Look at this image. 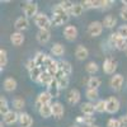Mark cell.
<instances>
[{"mask_svg":"<svg viewBox=\"0 0 127 127\" xmlns=\"http://www.w3.org/2000/svg\"><path fill=\"white\" fill-rule=\"evenodd\" d=\"M9 111H10V109H9V103H8L6 98L1 95V97H0V114L4 117V116H5Z\"/></svg>","mask_w":127,"mask_h":127,"instance_id":"34","label":"cell"},{"mask_svg":"<svg viewBox=\"0 0 127 127\" xmlns=\"http://www.w3.org/2000/svg\"><path fill=\"white\" fill-rule=\"evenodd\" d=\"M33 59H34L36 65L38 67H42V66H45V62H46V59H47V54H45L43 51H38L37 54L33 56Z\"/></svg>","mask_w":127,"mask_h":127,"instance_id":"26","label":"cell"},{"mask_svg":"<svg viewBox=\"0 0 127 127\" xmlns=\"http://www.w3.org/2000/svg\"><path fill=\"white\" fill-rule=\"evenodd\" d=\"M20 127H32L33 125V118L31 117V114L27 112L19 113V121H18Z\"/></svg>","mask_w":127,"mask_h":127,"instance_id":"15","label":"cell"},{"mask_svg":"<svg viewBox=\"0 0 127 127\" xmlns=\"http://www.w3.org/2000/svg\"><path fill=\"white\" fill-rule=\"evenodd\" d=\"M61 6H62V9L65 10V12H67V13H70V10L72 9V6L75 5V3H72V1H70V0H65V1H61V3H59Z\"/></svg>","mask_w":127,"mask_h":127,"instance_id":"41","label":"cell"},{"mask_svg":"<svg viewBox=\"0 0 127 127\" xmlns=\"http://www.w3.org/2000/svg\"><path fill=\"white\" fill-rule=\"evenodd\" d=\"M51 100H52V97L50 95V93H48L47 90L41 92V93L38 94L37 99H36V108H37V109H39V108L42 107V105L52 104V103H51Z\"/></svg>","mask_w":127,"mask_h":127,"instance_id":"8","label":"cell"},{"mask_svg":"<svg viewBox=\"0 0 127 127\" xmlns=\"http://www.w3.org/2000/svg\"><path fill=\"white\" fill-rule=\"evenodd\" d=\"M83 12H84V6H83L81 3H80V4H75V5H74L69 14L72 15V17H80V15L83 14Z\"/></svg>","mask_w":127,"mask_h":127,"instance_id":"39","label":"cell"},{"mask_svg":"<svg viewBox=\"0 0 127 127\" xmlns=\"http://www.w3.org/2000/svg\"><path fill=\"white\" fill-rule=\"evenodd\" d=\"M36 38L38 41V43L45 45V43H47V42L50 41V38H51V32L47 31V29H38L37 34H36Z\"/></svg>","mask_w":127,"mask_h":127,"instance_id":"18","label":"cell"},{"mask_svg":"<svg viewBox=\"0 0 127 127\" xmlns=\"http://www.w3.org/2000/svg\"><path fill=\"white\" fill-rule=\"evenodd\" d=\"M98 70H99V66H98V64L95 61H89L85 65V71L88 74H90V75H94Z\"/></svg>","mask_w":127,"mask_h":127,"instance_id":"36","label":"cell"},{"mask_svg":"<svg viewBox=\"0 0 127 127\" xmlns=\"http://www.w3.org/2000/svg\"><path fill=\"white\" fill-rule=\"evenodd\" d=\"M8 64V52L5 48H0V70H4Z\"/></svg>","mask_w":127,"mask_h":127,"instance_id":"37","label":"cell"},{"mask_svg":"<svg viewBox=\"0 0 127 127\" xmlns=\"http://www.w3.org/2000/svg\"><path fill=\"white\" fill-rule=\"evenodd\" d=\"M102 67H103V71L105 74H108V75H114L116 70H117V67H118V62L114 57H107L103 61Z\"/></svg>","mask_w":127,"mask_h":127,"instance_id":"3","label":"cell"},{"mask_svg":"<svg viewBox=\"0 0 127 127\" xmlns=\"http://www.w3.org/2000/svg\"><path fill=\"white\" fill-rule=\"evenodd\" d=\"M55 79H56V81H57V84H59L60 89H66V88L69 87V83H70L69 76H67V75H65L64 72H61L60 70H59V72L56 74Z\"/></svg>","mask_w":127,"mask_h":127,"instance_id":"17","label":"cell"},{"mask_svg":"<svg viewBox=\"0 0 127 127\" xmlns=\"http://www.w3.org/2000/svg\"><path fill=\"white\" fill-rule=\"evenodd\" d=\"M18 121H19V113L17 111H9L3 117V122L5 125H14Z\"/></svg>","mask_w":127,"mask_h":127,"instance_id":"16","label":"cell"},{"mask_svg":"<svg viewBox=\"0 0 127 127\" xmlns=\"http://www.w3.org/2000/svg\"><path fill=\"white\" fill-rule=\"evenodd\" d=\"M4 125H5V123H4L3 121H1V122H0V127H4Z\"/></svg>","mask_w":127,"mask_h":127,"instance_id":"49","label":"cell"},{"mask_svg":"<svg viewBox=\"0 0 127 127\" xmlns=\"http://www.w3.org/2000/svg\"><path fill=\"white\" fill-rule=\"evenodd\" d=\"M114 4L113 0H85L81 1L84 9H104Z\"/></svg>","mask_w":127,"mask_h":127,"instance_id":"1","label":"cell"},{"mask_svg":"<svg viewBox=\"0 0 127 127\" xmlns=\"http://www.w3.org/2000/svg\"><path fill=\"white\" fill-rule=\"evenodd\" d=\"M102 23H103V27H105V28H113L116 24H117V18H116L113 14H109L107 17H104Z\"/></svg>","mask_w":127,"mask_h":127,"instance_id":"27","label":"cell"},{"mask_svg":"<svg viewBox=\"0 0 127 127\" xmlns=\"http://www.w3.org/2000/svg\"><path fill=\"white\" fill-rule=\"evenodd\" d=\"M71 127H78V126H71Z\"/></svg>","mask_w":127,"mask_h":127,"instance_id":"51","label":"cell"},{"mask_svg":"<svg viewBox=\"0 0 127 127\" xmlns=\"http://www.w3.org/2000/svg\"><path fill=\"white\" fill-rule=\"evenodd\" d=\"M64 113H65V108H64V105L60 102L52 103V116H54L55 118H57V120L62 118Z\"/></svg>","mask_w":127,"mask_h":127,"instance_id":"19","label":"cell"},{"mask_svg":"<svg viewBox=\"0 0 127 127\" xmlns=\"http://www.w3.org/2000/svg\"><path fill=\"white\" fill-rule=\"evenodd\" d=\"M107 127H121L118 118H109L107 121Z\"/></svg>","mask_w":127,"mask_h":127,"instance_id":"44","label":"cell"},{"mask_svg":"<svg viewBox=\"0 0 127 127\" xmlns=\"http://www.w3.org/2000/svg\"><path fill=\"white\" fill-rule=\"evenodd\" d=\"M90 127H100V126H98V125H94V126H90Z\"/></svg>","mask_w":127,"mask_h":127,"instance_id":"50","label":"cell"},{"mask_svg":"<svg viewBox=\"0 0 127 127\" xmlns=\"http://www.w3.org/2000/svg\"><path fill=\"white\" fill-rule=\"evenodd\" d=\"M59 70L61 72H64L65 75L70 76L71 75V71H72V66L69 61H65V60H60L59 61Z\"/></svg>","mask_w":127,"mask_h":127,"instance_id":"23","label":"cell"},{"mask_svg":"<svg viewBox=\"0 0 127 127\" xmlns=\"http://www.w3.org/2000/svg\"><path fill=\"white\" fill-rule=\"evenodd\" d=\"M24 41H26V38L22 32H14V33L10 34V42L13 43V46H17V47L22 46L24 43Z\"/></svg>","mask_w":127,"mask_h":127,"instance_id":"20","label":"cell"},{"mask_svg":"<svg viewBox=\"0 0 127 127\" xmlns=\"http://www.w3.org/2000/svg\"><path fill=\"white\" fill-rule=\"evenodd\" d=\"M34 24L38 27V29L50 31V28L52 27V19L45 13H38L34 18Z\"/></svg>","mask_w":127,"mask_h":127,"instance_id":"2","label":"cell"},{"mask_svg":"<svg viewBox=\"0 0 127 127\" xmlns=\"http://www.w3.org/2000/svg\"><path fill=\"white\" fill-rule=\"evenodd\" d=\"M50 52H51L52 56L60 57V56H62L64 54H65V47H64V45L60 43V42H56V43H54V45L51 46Z\"/></svg>","mask_w":127,"mask_h":127,"instance_id":"21","label":"cell"},{"mask_svg":"<svg viewBox=\"0 0 127 127\" xmlns=\"http://www.w3.org/2000/svg\"><path fill=\"white\" fill-rule=\"evenodd\" d=\"M52 26L55 27H59V26H64L69 22L70 19V14L67 12H64V13H59V14H55L52 15Z\"/></svg>","mask_w":127,"mask_h":127,"instance_id":"7","label":"cell"},{"mask_svg":"<svg viewBox=\"0 0 127 127\" xmlns=\"http://www.w3.org/2000/svg\"><path fill=\"white\" fill-rule=\"evenodd\" d=\"M28 27H29V20L24 15L17 18V20L14 22V28H15L17 32H22V33H23V31L28 29Z\"/></svg>","mask_w":127,"mask_h":127,"instance_id":"12","label":"cell"},{"mask_svg":"<svg viewBox=\"0 0 127 127\" xmlns=\"http://www.w3.org/2000/svg\"><path fill=\"white\" fill-rule=\"evenodd\" d=\"M114 48L116 50H118V51H127V39L125 38H118V41L116 42V45H114Z\"/></svg>","mask_w":127,"mask_h":127,"instance_id":"40","label":"cell"},{"mask_svg":"<svg viewBox=\"0 0 127 127\" xmlns=\"http://www.w3.org/2000/svg\"><path fill=\"white\" fill-rule=\"evenodd\" d=\"M80 98H81V94L78 89H71L69 90L67 95H66V99H67V103L71 104V105H75L80 102Z\"/></svg>","mask_w":127,"mask_h":127,"instance_id":"13","label":"cell"},{"mask_svg":"<svg viewBox=\"0 0 127 127\" xmlns=\"http://www.w3.org/2000/svg\"><path fill=\"white\" fill-rule=\"evenodd\" d=\"M120 108H121V103L116 97H109L107 99V111H105L107 113L114 114L120 111Z\"/></svg>","mask_w":127,"mask_h":127,"instance_id":"10","label":"cell"},{"mask_svg":"<svg viewBox=\"0 0 127 127\" xmlns=\"http://www.w3.org/2000/svg\"><path fill=\"white\" fill-rule=\"evenodd\" d=\"M26 107V100L20 97H15L13 99V108L14 111H23V108Z\"/></svg>","mask_w":127,"mask_h":127,"instance_id":"33","label":"cell"},{"mask_svg":"<svg viewBox=\"0 0 127 127\" xmlns=\"http://www.w3.org/2000/svg\"><path fill=\"white\" fill-rule=\"evenodd\" d=\"M123 83H125L123 75H121V74H114L109 80V85L114 92H120L123 87Z\"/></svg>","mask_w":127,"mask_h":127,"instance_id":"9","label":"cell"},{"mask_svg":"<svg viewBox=\"0 0 127 127\" xmlns=\"http://www.w3.org/2000/svg\"><path fill=\"white\" fill-rule=\"evenodd\" d=\"M22 9H23L24 17H27V18L34 19L36 15L38 14V5H37V3H33V1H26L22 5Z\"/></svg>","mask_w":127,"mask_h":127,"instance_id":"4","label":"cell"},{"mask_svg":"<svg viewBox=\"0 0 127 127\" xmlns=\"http://www.w3.org/2000/svg\"><path fill=\"white\" fill-rule=\"evenodd\" d=\"M85 97L89 102H94V100H99V92L97 89H87L85 92Z\"/></svg>","mask_w":127,"mask_h":127,"instance_id":"31","label":"cell"},{"mask_svg":"<svg viewBox=\"0 0 127 127\" xmlns=\"http://www.w3.org/2000/svg\"><path fill=\"white\" fill-rule=\"evenodd\" d=\"M80 112L85 116V117H92L95 112V105L92 102H85L80 104Z\"/></svg>","mask_w":127,"mask_h":127,"instance_id":"14","label":"cell"},{"mask_svg":"<svg viewBox=\"0 0 127 127\" xmlns=\"http://www.w3.org/2000/svg\"><path fill=\"white\" fill-rule=\"evenodd\" d=\"M120 120V123H121V127H127V114H123L118 118Z\"/></svg>","mask_w":127,"mask_h":127,"instance_id":"47","label":"cell"},{"mask_svg":"<svg viewBox=\"0 0 127 127\" xmlns=\"http://www.w3.org/2000/svg\"><path fill=\"white\" fill-rule=\"evenodd\" d=\"M75 56L78 60L80 61H84L88 56H89V50L85 47V46H83V45H79L75 50Z\"/></svg>","mask_w":127,"mask_h":127,"instance_id":"22","label":"cell"},{"mask_svg":"<svg viewBox=\"0 0 127 127\" xmlns=\"http://www.w3.org/2000/svg\"><path fill=\"white\" fill-rule=\"evenodd\" d=\"M126 55H127V51H126Z\"/></svg>","mask_w":127,"mask_h":127,"instance_id":"52","label":"cell"},{"mask_svg":"<svg viewBox=\"0 0 127 127\" xmlns=\"http://www.w3.org/2000/svg\"><path fill=\"white\" fill-rule=\"evenodd\" d=\"M117 33L120 34L121 38L127 39V24H122V26H120L118 29H117Z\"/></svg>","mask_w":127,"mask_h":127,"instance_id":"42","label":"cell"},{"mask_svg":"<svg viewBox=\"0 0 127 127\" xmlns=\"http://www.w3.org/2000/svg\"><path fill=\"white\" fill-rule=\"evenodd\" d=\"M26 66H27L28 71H31V70H33L34 67H37L36 62H34V59H29V60L27 61V64H26Z\"/></svg>","mask_w":127,"mask_h":127,"instance_id":"45","label":"cell"},{"mask_svg":"<svg viewBox=\"0 0 127 127\" xmlns=\"http://www.w3.org/2000/svg\"><path fill=\"white\" fill-rule=\"evenodd\" d=\"M17 80L14 79V78H6L5 80H4V83H3V87H4V90L5 92H14L15 89H17Z\"/></svg>","mask_w":127,"mask_h":127,"instance_id":"24","label":"cell"},{"mask_svg":"<svg viewBox=\"0 0 127 127\" xmlns=\"http://www.w3.org/2000/svg\"><path fill=\"white\" fill-rule=\"evenodd\" d=\"M88 34L90 37H98L102 34V32H103V23L99 22V20H94V22H92L89 26H88Z\"/></svg>","mask_w":127,"mask_h":127,"instance_id":"6","label":"cell"},{"mask_svg":"<svg viewBox=\"0 0 127 127\" xmlns=\"http://www.w3.org/2000/svg\"><path fill=\"white\" fill-rule=\"evenodd\" d=\"M38 113L41 114V117H43V118H50L51 116H52V104L42 105V107L38 109Z\"/></svg>","mask_w":127,"mask_h":127,"instance_id":"29","label":"cell"},{"mask_svg":"<svg viewBox=\"0 0 127 127\" xmlns=\"http://www.w3.org/2000/svg\"><path fill=\"white\" fill-rule=\"evenodd\" d=\"M42 67H34L33 70H31L29 71V78H31V80H33V81H36V83H39V78H41V75H42Z\"/></svg>","mask_w":127,"mask_h":127,"instance_id":"32","label":"cell"},{"mask_svg":"<svg viewBox=\"0 0 127 127\" xmlns=\"http://www.w3.org/2000/svg\"><path fill=\"white\" fill-rule=\"evenodd\" d=\"M45 70L55 78L56 74L59 72V61L54 60L52 56L47 55V59H46V62H45Z\"/></svg>","mask_w":127,"mask_h":127,"instance_id":"5","label":"cell"},{"mask_svg":"<svg viewBox=\"0 0 127 127\" xmlns=\"http://www.w3.org/2000/svg\"><path fill=\"white\" fill-rule=\"evenodd\" d=\"M120 15H121V18L125 20V22H127V6H122V8H121Z\"/></svg>","mask_w":127,"mask_h":127,"instance_id":"46","label":"cell"},{"mask_svg":"<svg viewBox=\"0 0 127 127\" xmlns=\"http://www.w3.org/2000/svg\"><path fill=\"white\" fill-rule=\"evenodd\" d=\"M100 84H102V81H100V79L98 76H90L88 79V81H87L88 89H97L98 90V88L100 87Z\"/></svg>","mask_w":127,"mask_h":127,"instance_id":"30","label":"cell"},{"mask_svg":"<svg viewBox=\"0 0 127 127\" xmlns=\"http://www.w3.org/2000/svg\"><path fill=\"white\" fill-rule=\"evenodd\" d=\"M118 38H120V34L117 33V32L111 33V34H109V38H108V43H109L112 47H114V45H116V42L118 41Z\"/></svg>","mask_w":127,"mask_h":127,"instance_id":"43","label":"cell"},{"mask_svg":"<svg viewBox=\"0 0 127 127\" xmlns=\"http://www.w3.org/2000/svg\"><path fill=\"white\" fill-rule=\"evenodd\" d=\"M122 4H123V6H127V1H126V0H122V1H121Z\"/></svg>","mask_w":127,"mask_h":127,"instance_id":"48","label":"cell"},{"mask_svg":"<svg viewBox=\"0 0 127 127\" xmlns=\"http://www.w3.org/2000/svg\"><path fill=\"white\" fill-rule=\"evenodd\" d=\"M60 87H59V84L56 81V79H54V81H52L50 85L47 87V92L50 93V95L52 98H57L59 95H60Z\"/></svg>","mask_w":127,"mask_h":127,"instance_id":"25","label":"cell"},{"mask_svg":"<svg viewBox=\"0 0 127 127\" xmlns=\"http://www.w3.org/2000/svg\"><path fill=\"white\" fill-rule=\"evenodd\" d=\"M76 122L78 123H83V125H87L88 127H90V126H94L95 118L94 117H85V116H79V117H76Z\"/></svg>","mask_w":127,"mask_h":127,"instance_id":"35","label":"cell"},{"mask_svg":"<svg viewBox=\"0 0 127 127\" xmlns=\"http://www.w3.org/2000/svg\"><path fill=\"white\" fill-rule=\"evenodd\" d=\"M95 105V112H98V113H103L107 111V99H99L97 103L94 104Z\"/></svg>","mask_w":127,"mask_h":127,"instance_id":"38","label":"cell"},{"mask_svg":"<svg viewBox=\"0 0 127 127\" xmlns=\"http://www.w3.org/2000/svg\"><path fill=\"white\" fill-rule=\"evenodd\" d=\"M64 37H65L69 42L75 41L78 37V28L75 26H66L64 28Z\"/></svg>","mask_w":127,"mask_h":127,"instance_id":"11","label":"cell"},{"mask_svg":"<svg viewBox=\"0 0 127 127\" xmlns=\"http://www.w3.org/2000/svg\"><path fill=\"white\" fill-rule=\"evenodd\" d=\"M54 79H55V78L45 70L43 72H42L41 78H39V84H42V85H45V87H48L50 84H51L52 81H54Z\"/></svg>","mask_w":127,"mask_h":127,"instance_id":"28","label":"cell"}]
</instances>
